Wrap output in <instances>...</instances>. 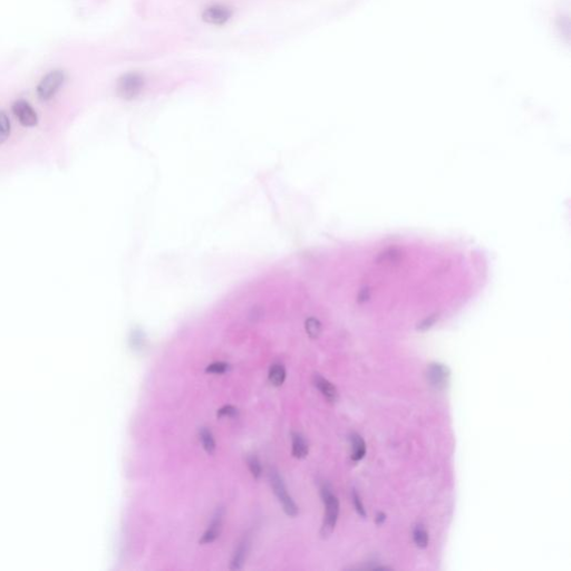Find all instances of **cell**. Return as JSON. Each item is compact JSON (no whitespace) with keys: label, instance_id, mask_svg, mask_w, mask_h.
I'll use <instances>...</instances> for the list:
<instances>
[{"label":"cell","instance_id":"7a4b0ae2","mask_svg":"<svg viewBox=\"0 0 571 571\" xmlns=\"http://www.w3.org/2000/svg\"><path fill=\"white\" fill-rule=\"evenodd\" d=\"M323 502L325 504V518L322 528V535L324 537L329 536L336 527L339 517V500L333 495L331 487L328 484H324L320 489Z\"/></svg>","mask_w":571,"mask_h":571},{"label":"cell","instance_id":"3957f363","mask_svg":"<svg viewBox=\"0 0 571 571\" xmlns=\"http://www.w3.org/2000/svg\"><path fill=\"white\" fill-rule=\"evenodd\" d=\"M66 81V74L62 69L50 70L45 74L36 87V94L38 99L43 102L51 100L60 91Z\"/></svg>","mask_w":571,"mask_h":571},{"label":"cell","instance_id":"277c9868","mask_svg":"<svg viewBox=\"0 0 571 571\" xmlns=\"http://www.w3.org/2000/svg\"><path fill=\"white\" fill-rule=\"evenodd\" d=\"M269 481H270V484L271 487L273 490L274 496L277 497V499L279 500V502L281 503L282 508H284V511L287 516H289L291 518L293 517H297L298 515V506L297 504L294 503V501L292 500V498L288 495V491H287V487L285 485L284 480L280 477L279 472L274 469V467H271L270 470H269Z\"/></svg>","mask_w":571,"mask_h":571},{"label":"cell","instance_id":"e0dca14e","mask_svg":"<svg viewBox=\"0 0 571 571\" xmlns=\"http://www.w3.org/2000/svg\"><path fill=\"white\" fill-rule=\"evenodd\" d=\"M413 540L416 544V547H419L421 549H424V548L427 547L429 538H428L427 531L424 529V527H422V525H418V527L414 529Z\"/></svg>","mask_w":571,"mask_h":571},{"label":"cell","instance_id":"44dd1931","mask_svg":"<svg viewBox=\"0 0 571 571\" xmlns=\"http://www.w3.org/2000/svg\"><path fill=\"white\" fill-rule=\"evenodd\" d=\"M351 498H352V503H354V506H355V510L357 511L358 515L363 517V518L366 517V509H365V506L362 502L361 497H359V495H358V492L355 491V490L352 491Z\"/></svg>","mask_w":571,"mask_h":571},{"label":"cell","instance_id":"9c48e42d","mask_svg":"<svg viewBox=\"0 0 571 571\" xmlns=\"http://www.w3.org/2000/svg\"><path fill=\"white\" fill-rule=\"evenodd\" d=\"M312 382H313V385L316 386V388L319 390L320 393L323 394V396L325 397L327 401L330 402V403H335L338 400L337 388L333 386L332 383H330L328 380H326L325 377H323L322 375H319V374H315V375H313Z\"/></svg>","mask_w":571,"mask_h":571},{"label":"cell","instance_id":"2e32d148","mask_svg":"<svg viewBox=\"0 0 571 571\" xmlns=\"http://www.w3.org/2000/svg\"><path fill=\"white\" fill-rule=\"evenodd\" d=\"M305 328H306L308 336H309L312 339H315V338H318L320 333H322L323 327H322V323H320L317 318L309 317V318L306 319Z\"/></svg>","mask_w":571,"mask_h":571},{"label":"cell","instance_id":"52a82bcc","mask_svg":"<svg viewBox=\"0 0 571 571\" xmlns=\"http://www.w3.org/2000/svg\"><path fill=\"white\" fill-rule=\"evenodd\" d=\"M12 113L25 127H34L38 124V115L27 101L18 100L12 104Z\"/></svg>","mask_w":571,"mask_h":571},{"label":"cell","instance_id":"8fae6325","mask_svg":"<svg viewBox=\"0 0 571 571\" xmlns=\"http://www.w3.org/2000/svg\"><path fill=\"white\" fill-rule=\"evenodd\" d=\"M291 442H292V455L296 459H305L308 452H309V446H308L307 441L305 436L297 432L291 433Z\"/></svg>","mask_w":571,"mask_h":571},{"label":"cell","instance_id":"5bb4252c","mask_svg":"<svg viewBox=\"0 0 571 571\" xmlns=\"http://www.w3.org/2000/svg\"><path fill=\"white\" fill-rule=\"evenodd\" d=\"M199 436H200V442L204 451L210 455H213L216 450V443L212 432L208 427H201L199 431Z\"/></svg>","mask_w":571,"mask_h":571},{"label":"cell","instance_id":"9a60e30c","mask_svg":"<svg viewBox=\"0 0 571 571\" xmlns=\"http://www.w3.org/2000/svg\"><path fill=\"white\" fill-rule=\"evenodd\" d=\"M11 133V123L7 113L0 110V145L8 140Z\"/></svg>","mask_w":571,"mask_h":571},{"label":"cell","instance_id":"4fadbf2b","mask_svg":"<svg viewBox=\"0 0 571 571\" xmlns=\"http://www.w3.org/2000/svg\"><path fill=\"white\" fill-rule=\"evenodd\" d=\"M286 376L287 373L284 365L280 363H274L271 365L270 369H269L268 378H269V382H270L273 386H277V387L281 386L286 381Z\"/></svg>","mask_w":571,"mask_h":571},{"label":"cell","instance_id":"6da1fadb","mask_svg":"<svg viewBox=\"0 0 571 571\" xmlns=\"http://www.w3.org/2000/svg\"><path fill=\"white\" fill-rule=\"evenodd\" d=\"M145 84L146 80L142 73H125L116 82V94L119 97L126 101L135 100L144 91Z\"/></svg>","mask_w":571,"mask_h":571},{"label":"cell","instance_id":"30bf717a","mask_svg":"<svg viewBox=\"0 0 571 571\" xmlns=\"http://www.w3.org/2000/svg\"><path fill=\"white\" fill-rule=\"evenodd\" d=\"M250 549V540L248 537H245L240 541V543L237 547L234 554L232 556V559L230 561V570L235 571L243 568L247 560V557Z\"/></svg>","mask_w":571,"mask_h":571},{"label":"cell","instance_id":"d6986e66","mask_svg":"<svg viewBox=\"0 0 571 571\" xmlns=\"http://www.w3.org/2000/svg\"><path fill=\"white\" fill-rule=\"evenodd\" d=\"M229 369H230V365L228 363H226V362H214V363L210 364V365H208L207 367H205V373L221 375V374L228 373Z\"/></svg>","mask_w":571,"mask_h":571},{"label":"cell","instance_id":"7402d4cb","mask_svg":"<svg viewBox=\"0 0 571 571\" xmlns=\"http://www.w3.org/2000/svg\"><path fill=\"white\" fill-rule=\"evenodd\" d=\"M385 518H386V516H385L384 513H382V512H381V513H378L377 517H376V519H375L376 523H377V524H382V523L385 521Z\"/></svg>","mask_w":571,"mask_h":571},{"label":"cell","instance_id":"ac0fdd59","mask_svg":"<svg viewBox=\"0 0 571 571\" xmlns=\"http://www.w3.org/2000/svg\"><path fill=\"white\" fill-rule=\"evenodd\" d=\"M247 463H248L249 471H250V473H251V476L255 480H259L262 476V465H261V462L258 459V457H255V455H253V454L249 455V457L247 458Z\"/></svg>","mask_w":571,"mask_h":571},{"label":"cell","instance_id":"ffe728a7","mask_svg":"<svg viewBox=\"0 0 571 571\" xmlns=\"http://www.w3.org/2000/svg\"><path fill=\"white\" fill-rule=\"evenodd\" d=\"M238 415H239V409L233 405H224L221 408L218 409L216 412V416L220 419L222 418L234 419V418H238Z\"/></svg>","mask_w":571,"mask_h":571},{"label":"cell","instance_id":"5b68a950","mask_svg":"<svg viewBox=\"0 0 571 571\" xmlns=\"http://www.w3.org/2000/svg\"><path fill=\"white\" fill-rule=\"evenodd\" d=\"M234 11L227 5L213 4L205 7L201 14L204 23L212 26H223L228 24L233 17Z\"/></svg>","mask_w":571,"mask_h":571},{"label":"cell","instance_id":"7c38bea8","mask_svg":"<svg viewBox=\"0 0 571 571\" xmlns=\"http://www.w3.org/2000/svg\"><path fill=\"white\" fill-rule=\"evenodd\" d=\"M351 442V460L352 461H361L365 454H366V444H365L364 440L361 435L352 434L350 436Z\"/></svg>","mask_w":571,"mask_h":571},{"label":"cell","instance_id":"8992f818","mask_svg":"<svg viewBox=\"0 0 571 571\" xmlns=\"http://www.w3.org/2000/svg\"><path fill=\"white\" fill-rule=\"evenodd\" d=\"M426 377L429 385L436 390H443L450 383L451 371L447 366L440 363H433L427 367Z\"/></svg>","mask_w":571,"mask_h":571},{"label":"cell","instance_id":"ba28073f","mask_svg":"<svg viewBox=\"0 0 571 571\" xmlns=\"http://www.w3.org/2000/svg\"><path fill=\"white\" fill-rule=\"evenodd\" d=\"M223 518H224V509L218 508L214 512L208 529L204 531L200 539V544H209L214 542L218 538L220 537L222 525H223Z\"/></svg>","mask_w":571,"mask_h":571}]
</instances>
